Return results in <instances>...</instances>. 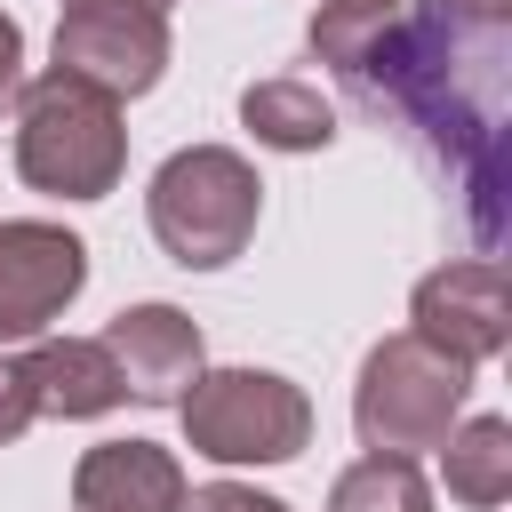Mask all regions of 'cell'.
<instances>
[{
	"mask_svg": "<svg viewBox=\"0 0 512 512\" xmlns=\"http://www.w3.org/2000/svg\"><path fill=\"white\" fill-rule=\"evenodd\" d=\"M128 168V128H120V96L72 80V72H40L16 88V176L32 192L56 200H104Z\"/></svg>",
	"mask_w": 512,
	"mask_h": 512,
	"instance_id": "obj_1",
	"label": "cell"
},
{
	"mask_svg": "<svg viewBox=\"0 0 512 512\" xmlns=\"http://www.w3.org/2000/svg\"><path fill=\"white\" fill-rule=\"evenodd\" d=\"M144 216H152V240L184 272H216V264H232L256 240L264 184H256V168L232 144H184V152H168L152 168Z\"/></svg>",
	"mask_w": 512,
	"mask_h": 512,
	"instance_id": "obj_2",
	"label": "cell"
},
{
	"mask_svg": "<svg viewBox=\"0 0 512 512\" xmlns=\"http://www.w3.org/2000/svg\"><path fill=\"white\" fill-rule=\"evenodd\" d=\"M464 392H472V368L448 360L440 344H424L416 328L384 336L368 360H360V384H352V424L376 456H424L448 440V424L464 416Z\"/></svg>",
	"mask_w": 512,
	"mask_h": 512,
	"instance_id": "obj_3",
	"label": "cell"
},
{
	"mask_svg": "<svg viewBox=\"0 0 512 512\" xmlns=\"http://www.w3.org/2000/svg\"><path fill=\"white\" fill-rule=\"evenodd\" d=\"M192 456L208 464H288L312 440V400L280 368H200L176 400Z\"/></svg>",
	"mask_w": 512,
	"mask_h": 512,
	"instance_id": "obj_4",
	"label": "cell"
},
{
	"mask_svg": "<svg viewBox=\"0 0 512 512\" xmlns=\"http://www.w3.org/2000/svg\"><path fill=\"white\" fill-rule=\"evenodd\" d=\"M56 72L104 88V96H144L168 72V8H128V0H80L56 24Z\"/></svg>",
	"mask_w": 512,
	"mask_h": 512,
	"instance_id": "obj_5",
	"label": "cell"
},
{
	"mask_svg": "<svg viewBox=\"0 0 512 512\" xmlns=\"http://www.w3.org/2000/svg\"><path fill=\"white\" fill-rule=\"evenodd\" d=\"M88 288V248L64 224L16 216L0 224V344H32L48 336V320H64V304Z\"/></svg>",
	"mask_w": 512,
	"mask_h": 512,
	"instance_id": "obj_6",
	"label": "cell"
},
{
	"mask_svg": "<svg viewBox=\"0 0 512 512\" xmlns=\"http://www.w3.org/2000/svg\"><path fill=\"white\" fill-rule=\"evenodd\" d=\"M408 328L424 344H440L448 360L480 368L512 344V288H504V264L496 256H464V264H440L416 280L408 296Z\"/></svg>",
	"mask_w": 512,
	"mask_h": 512,
	"instance_id": "obj_7",
	"label": "cell"
},
{
	"mask_svg": "<svg viewBox=\"0 0 512 512\" xmlns=\"http://www.w3.org/2000/svg\"><path fill=\"white\" fill-rule=\"evenodd\" d=\"M104 352L120 368V392L144 400V408H176L184 384L200 376V328L176 304H128L104 328Z\"/></svg>",
	"mask_w": 512,
	"mask_h": 512,
	"instance_id": "obj_8",
	"label": "cell"
},
{
	"mask_svg": "<svg viewBox=\"0 0 512 512\" xmlns=\"http://www.w3.org/2000/svg\"><path fill=\"white\" fill-rule=\"evenodd\" d=\"M72 512H184V464L160 440H104L72 472Z\"/></svg>",
	"mask_w": 512,
	"mask_h": 512,
	"instance_id": "obj_9",
	"label": "cell"
},
{
	"mask_svg": "<svg viewBox=\"0 0 512 512\" xmlns=\"http://www.w3.org/2000/svg\"><path fill=\"white\" fill-rule=\"evenodd\" d=\"M24 384H32V408L40 416H104L120 408V368L104 352V336H40L24 360Z\"/></svg>",
	"mask_w": 512,
	"mask_h": 512,
	"instance_id": "obj_10",
	"label": "cell"
},
{
	"mask_svg": "<svg viewBox=\"0 0 512 512\" xmlns=\"http://www.w3.org/2000/svg\"><path fill=\"white\" fill-rule=\"evenodd\" d=\"M240 128L272 152H328L336 144V104L312 80H248L240 88Z\"/></svg>",
	"mask_w": 512,
	"mask_h": 512,
	"instance_id": "obj_11",
	"label": "cell"
},
{
	"mask_svg": "<svg viewBox=\"0 0 512 512\" xmlns=\"http://www.w3.org/2000/svg\"><path fill=\"white\" fill-rule=\"evenodd\" d=\"M440 464H448V496L472 504V512H496L512 496V424L504 416H472V424H448L440 440Z\"/></svg>",
	"mask_w": 512,
	"mask_h": 512,
	"instance_id": "obj_12",
	"label": "cell"
},
{
	"mask_svg": "<svg viewBox=\"0 0 512 512\" xmlns=\"http://www.w3.org/2000/svg\"><path fill=\"white\" fill-rule=\"evenodd\" d=\"M328 512H432V488H424L416 456H376V448H368L360 464L336 472Z\"/></svg>",
	"mask_w": 512,
	"mask_h": 512,
	"instance_id": "obj_13",
	"label": "cell"
},
{
	"mask_svg": "<svg viewBox=\"0 0 512 512\" xmlns=\"http://www.w3.org/2000/svg\"><path fill=\"white\" fill-rule=\"evenodd\" d=\"M184 512H288V504L240 480H208V488H184Z\"/></svg>",
	"mask_w": 512,
	"mask_h": 512,
	"instance_id": "obj_14",
	"label": "cell"
},
{
	"mask_svg": "<svg viewBox=\"0 0 512 512\" xmlns=\"http://www.w3.org/2000/svg\"><path fill=\"white\" fill-rule=\"evenodd\" d=\"M40 408H32V384H24V368L16 360H0V448L8 440H24V424H32Z\"/></svg>",
	"mask_w": 512,
	"mask_h": 512,
	"instance_id": "obj_15",
	"label": "cell"
},
{
	"mask_svg": "<svg viewBox=\"0 0 512 512\" xmlns=\"http://www.w3.org/2000/svg\"><path fill=\"white\" fill-rule=\"evenodd\" d=\"M432 16H448V24H472V32H504L512 24V0H424Z\"/></svg>",
	"mask_w": 512,
	"mask_h": 512,
	"instance_id": "obj_16",
	"label": "cell"
},
{
	"mask_svg": "<svg viewBox=\"0 0 512 512\" xmlns=\"http://www.w3.org/2000/svg\"><path fill=\"white\" fill-rule=\"evenodd\" d=\"M16 88H24V32L16 16H0V104H16Z\"/></svg>",
	"mask_w": 512,
	"mask_h": 512,
	"instance_id": "obj_17",
	"label": "cell"
},
{
	"mask_svg": "<svg viewBox=\"0 0 512 512\" xmlns=\"http://www.w3.org/2000/svg\"><path fill=\"white\" fill-rule=\"evenodd\" d=\"M64 8H80V0H64ZM128 8H168V0H128Z\"/></svg>",
	"mask_w": 512,
	"mask_h": 512,
	"instance_id": "obj_18",
	"label": "cell"
}]
</instances>
